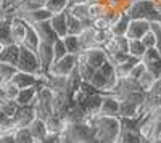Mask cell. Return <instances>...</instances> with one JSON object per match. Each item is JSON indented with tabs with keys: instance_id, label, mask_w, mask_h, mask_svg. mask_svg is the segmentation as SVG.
Instances as JSON below:
<instances>
[{
	"instance_id": "obj_5",
	"label": "cell",
	"mask_w": 161,
	"mask_h": 143,
	"mask_svg": "<svg viewBox=\"0 0 161 143\" xmlns=\"http://www.w3.org/2000/svg\"><path fill=\"white\" fill-rule=\"evenodd\" d=\"M77 66V55H64L63 58L53 61V64L50 66L48 74L55 76V77H68Z\"/></svg>"
},
{
	"instance_id": "obj_30",
	"label": "cell",
	"mask_w": 161,
	"mask_h": 143,
	"mask_svg": "<svg viewBox=\"0 0 161 143\" xmlns=\"http://www.w3.org/2000/svg\"><path fill=\"white\" fill-rule=\"evenodd\" d=\"M13 137H15V143H36V140L32 138L28 127L15 129L13 130Z\"/></svg>"
},
{
	"instance_id": "obj_31",
	"label": "cell",
	"mask_w": 161,
	"mask_h": 143,
	"mask_svg": "<svg viewBox=\"0 0 161 143\" xmlns=\"http://www.w3.org/2000/svg\"><path fill=\"white\" fill-rule=\"evenodd\" d=\"M111 37L113 35H111L110 29H93V45L103 47Z\"/></svg>"
},
{
	"instance_id": "obj_41",
	"label": "cell",
	"mask_w": 161,
	"mask_h": 143,
	"mask_svg": "<svg viewBox=\"0 0 161 143\" xmlns=\"http://www.w3.org/2000/svg\"><path fill=\"white\" fill-rule=\"evenodd\" d=\"M0 50H2V44H0Z\"/></svg>"
},
{
	"instance_id": "obj_14",
	"label": "cell",
	"mask_w": 161,
	"mask_h": 143,
	"mask_svg": "<svg viewBox=\"0 0 161 143\" xmlns=\"http://www.w3.org/2000/svg\"><path fill=\"white\" fill-rule=\"evenodd\" d=\"M16 16L23 18L26 23H29V24H34V23H40V21H47V19H50L52 13H50L48 10H45L44 7H40V8H36V10H31V11L18 13Z\"/></svg>"
},
{
	"instance_id": "obj_4",
	"label": "cell",
	"mask_w": 161,
	"mask_h": 143,
	"mask_svg": "<svg viewBox=\"0 0 161 143\" xmlns=\"http://www.w3.org/2000/svg\"><path fill=\"white\" fill-rule=\"evenodd\" d=\"M16 69L28 72V74H34V76H42L36 51L26 48L24 45H19V56H18V63H16Z\"/></svg>"
},
{
	"instance_id": "obj_36",
	"label": "cell",
	"mask_w": 161,
	"mask_h": 143,
	"mask_svg": "<svg viewBox=\"0 0 161 143\" xmlns=\"http://www.w3.org/2000/svg\"><path fill=\"white\" fill-rule=\"evenodd\" d=\"M145 71H147V69H145V66H143V63L139 60L136 64H134V68L130 69V72H129V76H127V77H130V79H134V81H137V79H139V77H140Z\"/></svg>"
},
{
	"instance_id": "obj_2",
	"label": "cell",
	"mask_w": 161,
	"mask_h": 143,
	"mask_svg": "<svg viewBox=\"0 0 161 143\" xmlns=\"http://www.w3.org/2000/svg\"><path fill=\"white\" fill-rule=\"evenodd\" d=\"M124 13L129 19H147L150 23H161V13L156 11L153 0H136L127 5Z\"/></svg>"
},
{
	"instance_id": "obj_15",
	"label": "cell",
	"mask_w": 161,
	"mask_h": 143,
	"mask_svg": "<svg viewBox=\"0 0 161 143\" xmlns=\"http://www.w3.org/2000/svg\"><path fill=\"white\" fill-rule=\"evenodd\" d=\"M73 15L74 18H77L79 21H82L86 26H90V19H89V2H74L68 7L66 10Z\"/></svg>"
},
{
	"instance_id": "obj_13",
	"label": "cell",
	"mask_w": 161,
	"mask_h": 143,
	"mask_svg": "<svg viewBox=\"0 0 161 143\" xmlns=\"http://www.w3.org/2000/svg\"><path fill=\"white\" fill-rule=\"evenodd\" d=\"M150 31V21L147 19H130L129 26H127V32L126 37L127 39H142V35L145 32Z\"/></svg>"
},
{
	"instance_id": "obj_37",
	"label": "cell",
	"mask_w": 161,
	"mask_h": 143,
	"mask_svg": "<svg viewBox=\"0 0 161 143\" xmlns=\"http://www.w3.org/2000/svg\"><path fill=\"white\" fill-rule=\"evenodd\" d=\"M155 34H153V31L150 29L148 32H145L143 35H142V39H140V42L143 44V47L145 48H155Z\"/></svg>"
},
{
	"instance_id": "obj_9",
	"label": "cell",
	"mask_w": 161,
	"mask_h": 143,
	"mask_svg": "<svg viewBox=\"0 0 161 143\" xmlns=\"http://www.w3.org/2000/svg\"><path fill=\"white\" fill-rule=\"evenodd\" d=\"M10 82L15 85L18 90L21 88H28V87H37L42 85V81H40V76H34V74H28L23 71H16L13 74V77L10 79Z\"/></svg>"
},
{
	"instance_id": "obj_1",
	"label": "cell",
	"mask_w": 161,
	"mask_h": 143,
	"mask_svg": "<svg viewBox=\"0 0 161 143\" xmlns=\"http://www.w3.org/2000/svg\"><path fill=\"white\" fill-rule=\"evenodd\" d=\"M86 122L93 129V134H95V138L98 143H114L121 134L119 118L93 114V116H89Z\"/></svg>"
},
{
	"instance_id": "obj_39",
	"label": "cell",
	"mask_w": 161,
	"mask_h": 143,
	"mask_svg": "<svg viewBox=\"0 0 161 143\" xmlns=\"http://www.w3.org/2000/svg\"><path fill=\"white\" fill-rule=\"evenodd\" d=\"M2 7H3V0H0V15H2Z\"/></svg>"
},
{
	"instance_id": "obj_32",
	"label": "cell",
	"mask_w": 161,
	"mask_h": 143,
	"mask_svg": "<svg viewBox=\"0 0 161 143\" xmlns=\"http://www.w3.org/2000/svg\"><path fill=\"white\" fill-rule=\"evenodd\" d=\"M155 77L148 72V71H145L139 79H137V85H139V88L142 90V92H148V90L153 87V84H155Z\"/></svg>"
},
{
	"instance_id": "obj_8",
	"label": "cell",
	"mask_w": 161,
	"mask_h": 143,
	"mask_svg": "<svg viewBox=\"0 0 161 143\" xmlns=\"http://www.w3.org/2000/svg\"><path fill=\"white\" fill-rule=\"evenodd\" d=\"M36 55L40 64V71H42V76H47L50 71V66L53 64V51H52V45L50 44H44L40 42L37 50H36Z\"/></svg>"
},
{
	"instance_id": "obj_12",
	"label": "cell",
	"mask_w": 161,
	"mask_h": 143,
	"mask_svg": "<svg viewBox=\"0 0 161 143\" xmlns=\"http://www.w3.org/2000/svg\"><path fill=\"white\" fill-rule=\"evenodd\" d=\"M32 28L36 29V32H37V35H39V40L44 42V44H50V45H52V44L58 39L57 34L53 32L48 19H47V21H40V23H34Z\"/></svg>"
},
{
	"instance_id": "obj_3",
	"label": "cell",
	"mask_w": 161,
	"mask_h": 143,
	"mask_svg": "<svg viewBox=\"0 0 161 143\" xmlns=\"http://www.w3.org/2000/svg\"><path fill=\"white\" fill-rule=\"evenodd\" d=\"M64 135L68 143H98L95 134H93V129L86 121L66 124Z\"/></svg>"
},
{
	"instance_id": "obj_20",
	"label": "cell",
	"mask_w": 161,
	"mask_h": 143,
	"mask_svg": "<svg viewBox=\"0 0 161 143\" xmlns=\"http://www.w3.org/2000/svg\"><path fill=\"white\" fill-rule=\"evenodd\" d=\"M45 125H47L48 135H60V134L64 132V129H66L64 119L60 118V116H57V114H50L48 118L45 119Z\"/></svg>"
},
{
	"instance_id": "obj_24",
	"label": "cell",
	"mask_w": 161,
	"mask_h": 143,
	"mask_svg": "<svg viewBox=\"0 0 161 143\" xmlns=\"http://www.w3.org/2000/svg\"><path fill=\"white\" fill-rule=\"evenodd\" d=\"M139 61V58H134V56H127L126 60H123L121 63L114 64V72L118 79H123V77H127L130 69L134 68V64Z\"/></svg>"
},
{
	"instance_id": "obj_21",
	"label": "cell",
	"mask_w": 161,
	"mask_h": 143,
	"mask_svg": "<svg viewBox=\"0 0 161 143\" xmlns=\"http://www.w3.org/2000/svg\"><path fill=\"white\" fill-rule=\"evenodd\" d=\"M28 129H29V132H31V135H32V138H34L36 141L44 140V138L48 135V132H47V125H45V119L34 118L32 122L28 125Z\"/></svg>"
},
{
	"instance_id": "obj_11",
	"label": "cell",
	"mask_w": 161,
	"mask_h": 143,
	"mask_svg": "<svg viewBox=\"0 0 161 143\" xmlns=\"http://www.w3.org/2000/svg\"><path fill=\"white\" fill-rule=\"evenodd\" d=\"M118 111H119V98L114 95L108 93L103 95L102 98V105L98 109V114L102 116H110V118H118Z\"/></svg>"
},
{
	"instance_id": "obj_18",
	"label": "cell",
	"mask_w": 161,
	"mask_h": 143,
	"mask_svg": "<svg viewBox=\"0 0 161 143\" xmlns=\"http://www.w3.org/2000/svg\"><path fill=\"white\" fill-rule=\"evenodd\" d=\"M18 56H19V45H16V44L5 45L0 50V63H7V64H11V66H16Z\"/></svg>"
},
{
	"instance_id": "obj_35",
	"label": "cell",
	"mask_w": 161,
	"mask_h": 143,
	"mask_svg": "<svg viewBox=\"0 0 161 143\" xmlns=\"http://www.w3.org/2000/svg\"><path fill=\"white\" fill-rule=\"evenodd\" d=\"M16 71H18L16 66H11V64H7V63H0V76L3 77L5 82L10 81L11 77H13V74H15Z\"/></svg>"
},
{
	"instance_id": "obj_38",
	"label": "cell",
	"mask_w": 161,
	"mask_h": 143,
	"mask_svg": "<svg viewBox=\"0 0 161 143\" xmlns=\"http://www.w3.org/2000/svg\"><path fill=\"white\" fill-rule=\"evenodd\" d=\"M0 143H15L13 130L11 132H5V134H0Z\"/></svg>"
},
{
	"instance_id": "obj_22",
	"label": "cell",
	"mask_w": 161,
	"mask_h": 143,
	"mask_svg": "<svg viewBox=\"0 0 161 143\" xmlns=\"http://www.w3.org/2000/svg\"><path fill=\"white\" fill-rule=\"evenodd\" d=\"M129 16L126 15L124 11H121V15H119V18L110 26V32H111V35L113 37H121V35H126V32H127V26H129Z\"/></svg>"
},
{
	"instance_id": "obj_29",
	"label": "cell",
	"mask_w": 161,
	"mask_h": 143,
	"mask_svg": "<svg viewBox=\"0 0 161 143\" xmlns=\"http://www.w3.org/2000/svg\"><path fill=\"white\" fill-rule=\"evenodd\" d=\"M105 11H106V5L103 3V0H93V2H89V19L90 21L103 16Z\"/></svg>"
},
{
	"instance_id": "obj_33",
	"label": "cell",
	"mask_w": 161,
	"mask_h": 143,
	"mask_svg": "<svg viewBox=\"0 0 161 143\" xmlns=\"http://www.w3.org/2000/svg\"><path fill=\"white\" fill-rule=\"evenodd\" d=\"M0 90H2V101L3 100H15L16 95H18V88L10 81H7V82H3L2 85H0Z\"/></svg>"
},
{
	"instance_id": "obj_7",
	"label": "cell",
	"mask_w": 161,
	"mask_h": 143,
	"mask_svg": "<svg viewBox=\"0 0 161 143\" xmlns=\"http://www.w3.org/2000/svg\"><path fill=\"white\" fill-rule=\"evenodd\" d=\"M140 61L143 63L145 69L148 71L155 79L161 77V53L156 48H147L145 53L140 58Z\"/></svg>"
},
{
	"instance_id": "obj_23",
	"label": "cell",
	"mask_w": 161,
	"mask_h": 143,
	"mask_svg": "<svg viewBox=\"0 0 161 143\" xmlns=\"http://www.w3.org/2000/svg\"><path fill=\"white\" fill-rule=\"evenodd\" d=\"M39 44H40V40H39V35H37L36 29L32 28V24L26 23V34H24V40H23L21 45H24L26 48L36 51L37 47H39Z\"/></svg>"
},
{
	"instance_id": "obj_42",
	"label": "cell",
	"mask_w": 161,
	"mask_h": 143,
	"mask_svg": "<svg viewBox=\"0 0 161 143\" xmlns=\"http://www.w3.org/2000/svg\"><path fill=\"white\" fill-rule=\"evenodd\" d=\"M130 2H136V0H130Z\"/></svg>"
},
{
	"instance_id": "obj_16",
	"label": "cell",
	"mask_w": 161,
	"mask_h": 143,
	"mask_svg": "<svg viewBox=\"0 0 161 143\" xmlns=\"http://www.w3.org/2000/svg\"><path fill=\"white\" fill-rule=\"evenodd\" d=\"M50 26L53 32L57 34L58 39H63L68 31H66V11H61V13H55V15H52L50 19H48Z\"/></svg>"
},
{
	"instance_id": "obj_19",
	"label": "cell",
	"mask_w": 161,
	"mask_h": 143,
	"mask_svg": "<svg viewBox=\"0 0 161 143\" xmlns=\"http://www.w3.org/2000/svg\"><path fill=\"white\" fill-rule=\"evenodd\" d=\"M39 87H40V85L18 90V95H16V98H15V101L18 103V106L34 105V101H36V98H37V90H39Z\"/></svg>"
},
{
	"instance_id": "obj_27",
	"label": "cell",
	"mask_w": 161,
	"mask_h": 143,
	"mask_svg": "<svg viewBox=\"0 0 161 143\" xmlns=\"http://www.w3.org/2000/svg\"><path fill=\"white\" fill-rule=\"evenodd\" d=\"M69 5H71L69 0H45V2H44V8L48 10L52 15H55V13H61V11H66Z\"/></svg>"
},
{
	"instance_id": "obj_6",
	"label": "cell",
	"mask_w": 161,
	"mask_h": 143,
	"mask_svg": "<svg viewBox=\"0 0 161 143\" xmlns=\"http://www.w3.org/2000/svg\"><path fill=\"white\" fill-rule=\"evenodd\" d=\"M77 60L79 61H84L87 66H90L92 69H98L102 64L106 60V53L102 47H89V48H84L80 53H77Z\"/></svg>"
},
{
	"instance_id": "obj_40",
	"label": "cell",
	"mask_w": 161,
	"mask_h": 143,
	"mask_svg": "<svg viewBox=\"0 0 161 143\" xmlns=\"http://www.w3.org/2000/svg\"><path fill=\"white\" fill-rule=\"evenodd\" d=\"M3 82H5V81H3V77H2V76H0V85H2Z\"/></svg>"
},
{
	"instance_id": "obj_28",
	"label": "cell",
	"mask_w": 161,
	"mask_h": 143,
	"mask_svg": "<svg viewBox=\"0 0 161 143\" xmlns=\"http://www.w3.org/2000/svg\"><path fill=\"white\" fill-rule=\"evenodd\" d=\"M145 47L140 42V39H127V55L134 56V58H142V55L145 53Z\"/></svg>"
},
{
	"instance_id": "obj_17",
	"label": "cell",
	"mask_w": 161,
	"mask_h": 143,
	"mask_svg": "<svg viewBox=\"0 0 161 143\" xmlns=\"http://www.w3.org/2000/svg\"><path fill=\"white\" fill-rule=\"evenodd\" d=\"M24 34H26V21L19 16H13L11 18V39L13 44L21 45L24 40Z\"/></svg>"
},
{
	"instance_id": "obj_25",
	"label": "cell",
	"mask_w": 161,
	"mask_h": 143,
	"mask_svg": "<svg viewBox=\"0 0 161 143\" xmlns=\"http://www.w3.org/2000/svg\"><path fill=\"white\" fill-rule=\"evenodd\" d=\"M86 24L82 21H79L77 18H74L73 15H69L68 11H66V31H68V34L71 35H79L80 32L84 31ZM66 34V35H68Z\"/></svg>"
},
{
	"instance_id": "obj_10",
	"label": "cell",
	"mask_w": 161,
	"mask_h": 143,
	"mask_svg": "<svg viewBox=\"0 0 161 143\" xmlns=\"http://www.w3.org/2000/svg\"><path fill=\"white\" fill-rule=\"evenodd\" d=\"M34 118H36V108H34V105L19 106L16 114L13 116V125H15V129L28 127L32 122Z\"/></svg>"
},
{
	"instance_id": "obj_34",
	"label": "cell",
	"mask_w": 161,
	"mask_h": 143,
	"mask_svg": "<svg viewBox=\"0 0 161 143\" xmlns=\"http://www.w3.org/2000/svg\"><path fill=\"white\" fill-rule=\"evenodd\" d=\"M52 51H53V61H57V60L63 58L64 55H68L66 47L63 44V39H57V40L52 44Z\"/></svg>"
},
{
	"instance_id": "obj_26",
	"label": "cell",
	"mask_w": 161,
	"mask_h": 143,
	"mask_svg": "<svg viewBox=\"0 0 161 143\" xmlns=\"http://www.w3.org/2000/svg\"><path fill=\"white\" fill-rule=\"evenodd\" d=\"M63 44L66 47V51L71 53V55H77V53L82 51V45H80L79 35H71V34L64 35L63 37Z\"/></svg>"
}]
</instances>
